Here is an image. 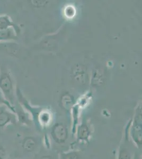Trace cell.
<instances>
[{
	"instance_id": "1",
	"label": "cell",
	"mask_w": 142,
	"mask_h": 159,
	"mask_svg": "<svg viewBox=\"0 0 142 159\" xmlns=\"http://www.w3.org/2000/svg\"><path fill=\"white\" fill-rule=\"evenodd\" d=\"M14 81L10 72L8 70L0 73V90L4 97L12 105L14 103Z\"/></svg>"
},
{
	"instance_id": "2",
	"label": "cell",
	"mask_w": 142,
	"mask_h": 159,
	"mask_svg": "<svg viewBox=\"0 0 142 159\" xmlns=\"http://www.w3.org/2000/svg\"><path fill=\"white\" fill-rule=\"evenodd\" d=\"M15 114L6 106H0V128L3 127L9 123L14 124L16 120Z\"/></svg>"
},
{
	"instance_id": "3",
	"label": "cell",
	"mask_w": 142,
	"mask_h": 159,
	"mask_svg": "<svg viewBox=\"0 0 142 159\" xmlns=\"http://www.w3.org/2000/svg\"><path fill=\"white\" fill-rule=\"evenodd\" d=\"M18 34L17 31L13 28L0 30V43L16 40L18 39Z\"/></svg>"
},
{
	"instance_id": "4",
	"label": "cell",
	"mask_w": 142,
	"mask_h": 159,
	"mask_svg": "<svg viewBox=\"0 0 142 159\" xmlns=\"http://www.w3.org/2000/svg\"><path fill=\"white\" fill-rule=\"evenodd\" d=\"M52 135L55 140L58 143H63L66 139L67 132L64 127L57 125L53 129Z\"/></svg>"
},
{
	"instance_id": "5",
	"label": "cell",
	"mask_w": 142,
	"mask_h": 159,
	"mask_svg": "<svg viewBox=\"0 0 142 159\" xmlns=\"http://www.w3.org/2000/svg\"><path fill=\"white\" fill-rule=\"evenodd\" d=\"M13 28L19 33V28L8 15H0V30H3Z\"/></svg>"
},
{
	"instance_id": "6",
	"label": "cell",
	"mask_w": 142,
	"mask_h": 159,
	"mask_svg": "<svg viewBox=\"0 0 142 159\" xmlns=\"http://www.w3.org/2000/svg\"><path fill=\"white\" fill-rule=\"evenodd\" d=\"M36 144V142L33 138H26L22 142V148L26 151L31 152L34 150Z\"/></svg>"
},
{
	"instance_id": "7",
	"label": "cell",
	"mask_w": 142,
	"mask_h": 159,
	"mask_svg": "<svg viewBox=\"0 0 142 159\" xmlns=\"http://www.w3.org/2000/svg\"><path fill=\"white\" fill-rule=\"evenodd\" d=\"M1 105L6 106V107H7L13 112L16 113V108L14 107L13 105H12L9 101L6 99L2 91L0 90V106Z\"/></svg>"
},
{
	"instance_id": "8",
	"label": "cell",
	"mask_w": 142,
	"mask_h": 159,
	"mask_svg": "<svg viewBox=\"0 0 142 159\" xmlns=\"http://www.w3.org/2000/svg\"><path fill=\"white\" fill-rule=\"evenodd\" d=\"M7 157V151L3 147L0 145V159H6Z\"/></svg>"
},
{
	"instance_id": "9",
	"label": "cell",
	"mask_w": 142,
	"mask_h": 159,
	"mask_svg": "<svg viewBox=\"0 0 142 159\" xmlns=\"http://www.w3.org/2000/svg\"><path fill=\"white\" fill-rule=\"evenodd\" d=\"M41 159H51L50 157H42Z\"/></svg>"
}]
</instances>
